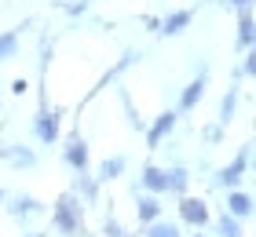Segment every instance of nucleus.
Masks as SVG:
<instances>
[{
  "label": "nucleus",
  "mask_w": 256,
  "mask_h": 237,
  "mask_svg": "<svg viewBox=\"0 0 256 237\" xmlns=\"http://www.w3.org/2000/svg\"><path fill=\"white\" fill-rule=\"evenodd\" d=\"M52 227L59 237H80L84 230V201H80L74 190L55 197V208H52Z\"/></svg>",
  "instance_id": "nucleus-1"
},
{
  "label": "nucleus",
  "mask_w": 256,
  "mask_h": 237,
  "mask_svg": "<svg viewBox=\"0 0 256 237\" xmlns=\"http://www.w3.org/2000/svg\"><path fill=\"white\" fill-rule=\"evenodd\" d=\"M30 128H33V139H37L40 146H59V139H62V110H52L48 95H40V110H37Z\"/></svg>",
  "instance_id": "nucleus-2"
},
{
  "label": "nucleus",
  "mask_w": 256,
  "mask_h": 237,
  "mask_svg": "<svg viewBox=\"0 0 256 237\" xmlns=\"http://www.w3.org/2000/svg\"><path fill=\"white\" fill-rule=\"evenodd\" d=\"M176 212H180V223H187V227H194V230H205L208 223H212V212H208L205 197L183 194V197H176Z\"/></svg>",
  "instance_id": "nucleus-3"
},
{
  "label": "nucleus",
  "mask_w": 256,
  "mask_h": 237,
  "mask_svg": "<svg viewBox=\"0 0 256 237\" xmlns=\"http://www.w3.org/2000/svg\"><path fill=\"white\" fill-rule=\"evenodd\" d=\"M62 142V164L70 172H88V164H92V153H88V142H84V135L80 132H70L66 139H59Z\"/></svg>",
  "instance_id": "nucleus-4"
},
{
  "label": "nucleus",
  "mask_w": 256,
  "mask_h": 237,
  "mask_svg": "<svg viewBox=\"0 0 256 237\" xmlns=\"http://www.w3.org/2000/svg\"><path fill=\"white\" fill-rule=\"evenodd\" d=\"M252 142H246V146L238 150V157L230 161V164H224V168L216 172V186H224V190H234L242 179H246V172H249V161H252Z\"/></svg>",
  "instance_id": "nucleus-5"
},
{
  "label": "nucleus",
  "mask_w": 256,
  "mask_h": 237,
  "mask_svg": "<svg viewBox=\"0 0 256 237\" xmlns=\"http://www.w3.org/2000/svg\"><path fill=\"white\" fill-rule=\"evenodd\" d=\"M205 91H208V66L198 69V77L180 91V106H176V113H190V110H198V102L205 99Z\"/></svg>",
  "instance_id": "nucleus-6"
},
{
  "label": "nucleus",
  "mask_w": 256,
  "mask_h": 237,
  "mask_svg": "<svg viewBox=\"0 0 256 237\" xmlns=\"http://www.w3.org/2000/svg\"><path fill=\"white\" fill-rule=\"evenodd\" d=\"M176 124H180V113H176V110H161V113L154 117V124L146 128V150H158L161 142L176 132Z\"/></svg>",
  "instance_id": "nucleus-7"
},
{
  "label": "nucleus",
  "mask_w": 256,
  "mask_h": 237,
  "mask_svg": "<svg viewBox=\"0 0 256 237\" xmlns=\"http://www.w3.org/2000/svg\"><path fill=\"white\" fill-rule=\"evenodd\" d=\"M4 208H8L11 219H30V216H37L44 205L33 194H11V197H4Z\"/></svg>",
  "instance_id": "nucleus-8"
},
{
  "label": "nucleus",
  "mask_w": 256,
  "mask_h": 237,
  "mask_svg": "<svg viewBox=\"0 0 256 237\" xmlns=\"http://www.w3.org/2000/svg\"><path fill=\"white\" fill-rule=\"evenodd\" d=\"M0 161H8L11 168H33L37 164V153L22 142H0Z\"/></svg>",
  "instance_id": "nucleus-9"
},
{
  "label": "nucleus",
  "mask_w": 256,
  "mask_h": 237,
  "mask_svg": "<svg viewBox=\"0 0 256 237\" xmlns=\"http://www.w3.org/2000/svg\"><path fill=\"white\" fill-rule=\"evenodd\" d=\"M224 212L227 216H234V219H249L252 216V194L249 190H227V201H224Z\"/></svg>",
  "instance_id": "nucleus-10"
},
{
  "label": "nucleus",
  "mask_w": 256,
  "mask_h": 237,
  "mask_svg": "<svg viewBox=\"0 0 256 237\" xmlns=\"http://www.w3.org/2000/svg\"><path fill=\"white\" fill-rule=\"evenodd\" d=\"M139 186H143L146 194H154V197H165L168 194V190H165V168H161V164H143Z\"/></svg>",
  "instance_id": "nucleus-11"
},
{
  "label": "nucleus",
  "mask_w": 256,
  "mask_h": 237,
  "mask_svg": "<svg viewBox=\"0 0 256 237\" xmlns=\"http://www.w3.org/2000/svg\"><path fill=\"white\" fill-rule=\"evenodd\" d=\"M187 186H190V172L183 168V164H168V168H165V190L172 197H183Z\"/></svg>",
  "instance_id": "nucleus-12"
},
{
  "label": "nucleus",
  "mask_w": 256,
  "mask_h": 237,
  "mask_svg": "<svg viewBox=\"0 0 256 237\" xmlns=\"http://www.w3.org/2000/svg\"><path fill=\"white\" fill-rule=\"evenodd\" d=\"M190 22H194V11H190V7H187V11H172V15L161 18V29H158V33H161V37H180Z\"/></svg>",
  "instance_id": "nucleus-13"
},
{
  "label": "nucleus",
  "mask_w": 256,
  "mask_h": 237,
  "mask_svg": "<svg viewBox=\"0 0 256 237\" xmlns=\"http://www.w3.org/2000/svg\"><path fill=\"white\" fill-rule=\"evenodd\" d=\"M161 212H165V205H161V197H154V194H139V201H136V216H139V223H154V219H161Z\"/></svg>",
  "instance_id": "nucleus-14"
},
{
  "label": "nucleus",
  "mask_w": 256,
  "mask_h": 237,
  "mask_svg": "<svg viewBox=\"0 0 256 237\" xmlns=\"http://www.w3.org/2000/svg\"><path fill=\"white\" fill-rule=\"evenodd\" d=\"M74 194L84 197L88 205H96V201H99V179L92 172H74Z\"/></svg>",
  "instance_id": "nucleus-15"
},
{
  "label": "nucleus",
  "mask_w": 256,
  "mask_h": 237,
  "mask_svg": "<svg viewBox=\"0 0 256 237\" xmlns=\"http://www.w3.org/2000/svg\"><path fill=\"white\" fill-rule=\"evenodd\" d=\"M124 168H128V161L121 157V153H118V157H106V161H99L96 179L99 183H114V179H121V175H124Z\"/></svg>",
  "instance_id": "nucleus-16"
},
{
  "label": "nucleus",
  "mask_w": 256,
  "mask_h": 237,
  "mask_svg": "<svg viewBox=\"0 0 256 237\" xmlns=\"http://www.w3.org/2000/svg\"><path fill=\"white\" fill-rule=\"evenodd\" d=\"M252 40H256V26H252V7H242L238 11V47H252Z\"/></svg>",
  "instance_id": "nucleus-17"
},
{
  "label": "nucleus",
  "mask_w": 256,
  "mask_h": 237,
  "mask_svg": "<svg viewBox=\"0 0 256 237\" xmlns=\"http://www.w3.org/2000/svg\"><path fill=\"white\" fill-rule=\"evenodd\" d=\"M238 99H242V91H238V88H230L224 99H220V124H224V128L234 121V113H238Z\"/></svg>",
  "instance_id": "nucleus-18"
},
{
  "label": "nucleus",
  "mask_w": 256,
  "mask_h": 237,
  "mask_svg": "<svg viewBox=\"0 0 256 237\" xmlns=\"http://www.w3.org/2000/svg\"><path fill=\"white\" fill-rule=\"evenodd\" d=\"M216 234H220V237H246V230H242V219L227 216V212H220V216H216Z\"/></svg>",
  "instance_id": "nucleus-19"
},
{
  "label": "nucleus",
  "mask_w": 256,
  "mask_h": 237,
  "mask_svg": "<svg viewBox=\"0 0 256 237\" xmlns=\"http://www.w3.org/2000/svg\"><path fill=\"white\" fill-rule=\"evenodd\" d=\"M11 58H18V29L0 33V62H11Z\"/></svg>",
  "instance_id": "nucleus-20"
},
{
  "label": "nucleus",
  "mask_w": 256,
  "mask_h": 237,
  "mask_svg": "<svg viewBox=\"0 0 256 237\" xmlns=\"http://www.w3.org/2000/svg\"><path fill=\"white\" fill-rule=\"evenodd\" d=\"M143 237H180V227L168 223V219H154V223L143 227Z\"/></svg>",
  "instance_id": "nucleus-21"
},
{
  "label": "nucleus",
  "mask_w": 256,
  "mask_h": 237,
  "mask_svg": "<svg viewBox=\"0 0 256 237\" xmlns=\"http://www.w3.org/2000/svg\"><path fill=\"white\" fill-rule=\"evenodd\" d=\"M132 62H136V51H124V55H121V62H118V66H110L106 73H102V84H110V80H118V77H121V73H124V69L132 66Z\"/></svg>",
  "instance_id": "nucleus-22"
},
{
  "label": "nucleus",
  "mask_w": 256,
  "mask_h": 237,
  "mask_svg": "<svg viewBox=\"0 0 256 237\" xmlns=\"http://www.w3.org/2000/svg\"><path fill=\"white\" fill-rule=\"evenodd\" d=\"M238 73H242V77H252V73H256V51H252V47H249L246 55H242V66H238Z\"/></svg>",
  "instance_id": "nucleus-23"
},
{
  "label": "nucleus",
  "mask_w": 256,
  "mask_h": 237,
  "mask_svg": "<svg viewBox=\"0 0 256 237\" xmlns=\"http://www.w3.org/2000/svg\"><path fill=\"white\" fill-rule=\"evenodd\" d=\"M102 237H128V230H124L121 223H118V219L110 216L106 223H102Z\"/></svg>",
  "instance_id": "nucleus-24"
},
{
  "label": "nucleus",
  "mask_w": 256,
  "mask_h": 237,
  "mask_svg": "<svg viewBox=\"0 0 256 237\" xmlns=\"http://www.w3.org/2000/svg\"><path fill=\"white\" fill-rule=\"evenodd\" d=\"M202 139H205V142H212V146H216V142L224 139V124H205V128H202Z\"/></svg>",
  "instance_id": "nucleus-25"
},
{
  "label": "nucleus",
  "mask_w": 256,
  "mask_h": 237,
  "mask_svg": "<svg viewBox=\"0 0 256 237\" xmlns=\"http://www.w3.org/2000/svg\"><path fill=\"white\" fill-rule=\"evenodd\" d=\"M88 7H92L88 0H74V4H62V11H66V15H74V18H77V15H88Z\"/></svg>",
  "instance_id": "nucleus-26"
},
{
  "label": "nucleus",
  "mask_w": 256,
  "mask_h": 237,
  "mask_svg": "<svg viewBox=\"0 0 256 237\" xmlns=\"http://www.w3.org/2000/svg\"><path fill=\"white\" fill-rule=\"evenodd\" d=\"M30 91V80L26 77H15V80H11V95H26Z\"/></svg>",
  "instance_id": "nucleus-27"
},
{
  "label": "nucleus",
  "mask_w": 256,
  "mask_h": 237,
  "mask_svg": "<svg viewBox=\"0 0 256 237\" xmlns=\"http://www.w3.org/2000/svg\"><path fill=\"white\" fill-rule=\"evenodd\" d=\"M143 26H146L150 33H158V29H161V18H158V15H146V18H143Z\"/></svg>",
  "instance_id": "nucleus-28"
},
{
  "label": "nucleus",
  "mask_w": 256,
  "mask_h": 237,
  "mask_svg": "<svg viewBox=\"0 0 256 237\" xmlns=\"http://www.w3.org/2000/svg\"><path fill=\"white\" fill-rule=\"evenodd\" d=\"M224 4H227V7H238V11H242V7H252V0H224Z\"/></svg>",
  "instance_id": "nucleus-29"
},
{
  "label": "nucleus",
  "mask_w": 256,
  "mask_h": 237,
  "mask_svg": "<svg viewBox=\"0 0 256 237\" xmlns=\"http://www.w3.org/2000/svg\"><path fill=\"white\" fill-rule=\"evenodd\" d=\"M4 197H8V190H4V183H0V205H4Z\"/></svg>",
  "instance_id": "nucleus-30"
},
{
  "label": "nucleus",
  "mask_w": 256,
  "mask_h": 237,
  "mask_svg": "<svg viewBox=\"0 0 256 237\" xmlns=\"http://www.w3.org/2000/svg\"><path fill=\"white\" fill-rule=\"evenodd\" d=\"M22 237H48V234H22Z\"/></svg>",
  "instance_id": "nucleus-31"
},
{
  "label": "nucleus",
  "mask_w": 256,
  "mask_h": 237,
  "mask_svg": "<svg viewBox=\"0 0 256 237\" xmlns=\"http://www.w3.org/2000/svg\"><path fill=\"white\" fill-rule=\"evenodd\" d=\"M194 237H208V234H194Z\"/></svg>",
  "instance_id": "nucleus-32"
},
{
  "label": "nucleus",
  "mask_w": 256,
  "mask_h": 237,
  "mask_svg": "<svg viewBox=\"0 0 256 237\" xmlns=\"http://www.w3.org/2000/svg\"><path fill=\"white\" fill-rule=\"evenodd\" d=\"M0 113H4V102H0Z\"/></svg>",
  "instance_id": "nucleus-33"
}]
</instances>
